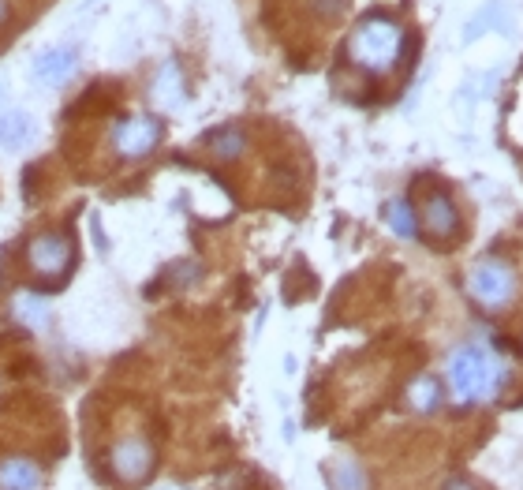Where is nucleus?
<instances>
[{"label":"nucleus","instance_id":"obj_1","mask_svg":"<svg viewBox=\"0 0 523 490\" xmlns=\"http://www.w3.org/2000/svg\"><path fill=\"white\" fill-rule=\"evenodd\" d=\"M505 382V363L497 360L494 348H460L449 360V390L460 404L494 401Z\"/></svg>","mask_w":523,"mask_h":490},{"label":"nucleus","instance_id":"obj_2","mask_svg":"<svg viewBox=\"0 0 523 490\" xmlns=\"http://www.w3.org/2000/svg\"><path fill=\"white\" fill-rule=\"evenodd\" d=\"M404 53V30L396 27L393 19H363L355 34L348 38V57L367 68V72H389Z\"/></svg>","mask_w":523,"mask_h":490},{"label":"nucleus","instance_id":"obj_3","mask_svg":"<svg viewBox=\"0 0 523 490\" xmlns=\"http://www.w3.org/2000/svg\"><path fill=\"white\" fill-rule=\"evenodd\" d=\"M467 292L486 311H501V307H509L516 300V274L497 259L475 262V270L467 274Z\"/></svg>","mask_w":523,"mask_h":490},{"label":"nucleus","instance_id":"obj_4","mask_svg":"<svg viewBox=\"0 0 523 490\" xmlns=\"http://www.w3.org/2000/svg\"><path fill=\"white\" fill-rule=\"evenodd\" d=\"M109 464H113V476L120 483L135 487V483H142V479L154 472V442L139 431L124 434L109 449Z\"/></svg>","mask_w":523,"mask_h":490},{"label":"nucleus","instance_id":"obj_5","mask_svg":"<svg viewBox=\"0 0 523 490\" xmlns=\"http://www.w3.org/2000/svg\"><path fill=\"white\" fill-rule=\"evenodd\" d=\"M71 255H75V247H71L68 232H38L27 244L30 270L42 277V281H53V277L64 274L71 266Z\"/></svg>","mask_w":523,"mask_h":490},{"label":"nucleus","instance_id":"obj_6","mask_svg":"<svg viewBox=\"0 0 523 490\" xmlns=\"http://www.w3.org/2000/svg\"><path fill=\"white\" fill-rule=\"evenodd\" d=\"M157 143H161V124L154 116H135V120H124V124L113 128V146L116 154H124V158H142Z\"/></svg>","mask_w":523,"mask_h":490},{"label":"nucleus","instance_id":"obj_7","mask_svg":"<svg viewBox=\"0 0 523 490\" xmlns=\"http://www.w3.org/2000/svg\"><path fill=\"white\" fill-rule=\"evenodd\" d=\"M79 68V53L75 49H45L42 57L34 60V79L42 87H64Z\"/></svg>","mask_w":523,"mask_h":490},{"label":"nucleus","instance_id":"obj_8","mask_svg":"<svg viewBox=\"0 0 523 490\" xmlns=\"http://www.w3.org/2000/svg\"><path fill=\"white\" fill-rule=\"evenodd\" d=\"M42 468L30 457H12L0 464V490H42Z\"/></svg>","mask_w":523,"mask_h":490},{"label":"nucleus","instance_id":"obj_9","mask_svg":"<svg viewBox=\"0 0 523 490\" xmlns=\"http://www.w3.org/2000/svg\"><path fill=\"white\" fill-rule=\"evenodd\" d=\"M34 139V116H27L23 109L0 116V150H23Z\"/></svg>","mask_w":523,"mask_h":490},{"label":"nucleus","instance_id":"obj_10","mask_svg":"<svg viewBox=\"0 0 523 490\" xmlns=\"http://www.w3.org/2000/svg\"><path fill=\"white\" fill-rule=\"evenodd\" d=\"M423 225L434 236H449L456 232V206L449 202V195H430L423 202Z\"/></svg>","mask_w":523,"mask_h":490},{"label":"nucleus","instance_id":"obj_11","mask_svg":"<svg viewBox=\"0 0 523 490\" xmlns=\"http://www.w3.org/2000/svg\"><path fill=\"white\" fill-rule=\"evenodd\" d=\"M329 483H333V490H367V472L352 457H337L329 464Z\"/></svg>","mask_w":523,"mask_h":490},{"label":"nucleus","instance_id":"obj_12","mask_svg":"<svg viewBox=\"0 0 523 490\" xmlns=\"http://www.w3.org/2000/svg\"><path fill=\"white\" fill-rule=\"evenodd\" d=\"M408 404L415 408V412H438V404H441V386H438V378H415L411 382V390H408Z\"/></svg>","mask_w":523,"mask_h":490},{"label":"nucleus","instance_id":"obj_13","mask_svg":"<svg viewBox=\"0 0 523 490\" xmlns=\"http://www.w3.org/2000/svg\"><path fill=\"white\" fill-rule=\"evenodd\" d=\"M210 150L217 154V158H225V161H232V158H240L243 150H247V135H243L240 128H225V131H217L210 139Z\"/></svg>","mask_w":523,"mask_h":490},{"label":"nucleus","instance_id":"obj_14","mask_svg":"<svg viewBox=\"0 0 523 490\" xmlns=\"http://www.w3.org/2000/svg\"><path fill=\"white\" fill-rule=\"evenodd\" d=\"M389 229L396 232V236H404V240H411L415 236V214H411V206L404 199H396V202H389Z\"/></svg>","mask_w":523,"mask_h":490},{"label":"nucleus","instance_id":"obj_15","mask_svg":"<svg viewBox=\"0 0 523 490\" xmlns=\"http://www.w3.org/2000/svg\"><path fill=\"white\" fill-rule=\"evenodd\" d=\"M157 98L165 101V105H180V101H184V94H180V72H176L172 64L161 72V79H157Z\"/></svg>","mask_w":523,"mask_h":490},{"label":"nucleus","instance_id":"obj_16","mask_svg":"<svg viewBox=\"0 0 523 490\" xmlns=\"http://www.w3.org/2000/svg\"><path fill=\"white\" fill-rule=\"evenodd\" d=\"M15 311H19V318L30 322L34 330H42L45 326V303L42 300H34V296H19V300H15Z\"/></svg>","mask_w":523,"mask_h":490},{"label":"nucleus","instance_id":"obj_17","mask_svg":"<svg viewBox=\"0 0 523 490\" xmlns=\"http://www.w3.org/2000/svg\"><path fill=\"white\" fill-rule=\"evenodd\" d=\"M441 490H475V487H471L467 479H449V483H445Z\"/></svg>","mask_w":523,"mask_h":490},{"label":"nucleus","instance_id":"obj_18","mask_svg":"<svg viewBox=\"0 0 523 490\" xmlns=\"http://www.w3.org/2000/svg\"><path fill=\"white\" fill-rule=\"evenodd\" d=\"M0 23H8V0H0Z\"/></svg>","mask_w":523,"mask_h":490},{"label":"nucleus","instance_id":"obj_19","mask_svg":"<svg viewBox=\"0 0 523 490\" xmlns=\"http://www.w3.org/2000/svg\"><path fill=\"white\" fill-rule=\"evenodd\" d=\"M161 490H180V487H161Z\"/></svg>","mask_w":523,"mask_h":490}]
</instances>
